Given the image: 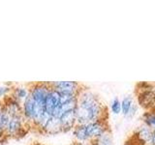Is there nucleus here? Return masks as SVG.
Masks as SVG:
<instances>
[{"label":"nucleus","mask_w":155,"mask_h":145,"mask_svg":"<svg viewBox=\"0 0 155 145\" xmlns=\"http://www.w3.org/2000/svg\"><path fill=\"white\" fill-rule=\"evenodd\" d=\"M10 118L11 117H10L9 113L7 112V110L5 109V108L3 105H0V127L4 130V132H5V130H6L7 126H8Z\"/></svg>","instance_id":"2eb2a0df"},{"label":"nucleus","mask_w":155,"mask_h":145,"mask_svg":"<svg viewBox=\"0 0 155 145\" xmlns=\"http://www.w3.org/2000/svg\"><path fill=\"white\" fill-rule=\"evenodd\" d=\"M29 95L32 97L34 102L44 108L46 97L48 96V92L51 91V86L50 81H39V82H30L27 84Z\"/></svg>","instance_id":"20e7f679"},{"label":"nucleus","mask_w":155,"mask_h":145,"mask_svg":"<svg viewBox=\"0 0 155 145\" xmlns=\"http://www.w3.org/2000/svg\"><path fill=\"white\" fill-rule=\"evenodd\" d=\"M14 83H6V84H0V100L9 96L12 92Z\"/></svg>","instance_id":"dca6fc26"},{"label":"nucleus","mask_w":155,"mask_h":145,"mask_svg":"<svg viewBox=\"0 0 155 145\" xmlns=\"http://www.w3.org/2000/svg\"><path fill=\"white\" fill-rule=\"evenodd\" d=\"M148 145H155V133L153 132V134H152V137L150 139V142Z\"/></svg>","instance_id":"6ab92c4d"},{"label":"nucleus","mask_w":155,"mask_h":145,"mask_svg":"<svg viewBox=\"0 0 155 145\" xmlns=\"http://www.w3.org/2000/svg\"><path fill=\"white\" fill-rule=\"evenodd\" d=\"M142 121L150 129H155V108L145 110L142 115Z\"/></svg>","instance_id":"ddd939ff"},{"label":"nucleus","mask_w":155,"mask_h":145,"mask_svg":"<svg viewBox=\"0 0 155 145\" xmlns=\"http://www.w3.org/2000/svg\"><path fill=\"white\" fill-rule=\"evenodd\" d=\"M29 94V90H28V86L27 84L22 85V84H15L13 85L12 92L10 96L12 97L14 100H16L18 103L22 105V103L27 98V96Z\"/></svg>","instance_id":"1a4fd4ad"},{"label":"nucleus","mask_w":155,"mask_h":145,"mask_svg":"<svg viewBox=\"0 0 155 145\" xmlns=\"http://www.w3.org/2000/svg\"><path fill=\"white\" fill-rule=\"evenodd\" d=\"M153 130V132H154V133H155V129H153V130Z\"/></svg>","instance_id":"4be33fe9"},{"label":"nucleus","mask_w":155,"mask_h":145,"mask_svg":"<svg viewBox=\"0 0 155 145\" xmlns=\"http://www.w3.org/2000/svg\"><path fill=\"white\" fill-rule=\"evenodd\" d=\"M120 103H121V113H122L124 117H126L131 108V106L134 104V99L132 96H125L124 98L120 101Z\"/></svg>","instance_id":"4468645a"},{"label":"nucleus","mask_w":155,"mask_h":145,"mask_svg":"<svg viewBox=\"0 0 155 145\" xmlns=\"http://www.w3.org/2000/svg\"><path fill=\"white\" fill-rule=\"evenodd\" d=\"M30 133V127L24 120L23 115H17L10 118L8 126L4 133V137L2 140V144L8 142L11 139H19L24 137Z\"/></svg>","instance_id":"f03ea898"},{"label":"nucleus","mask_w":155,"mask_h":145,"mask_svg":"<svg viewBox=\"0 0 155 145\" xmlns=\"http://www.w3.org/2000/svg\"><path fill=\"white\" fill-rule=\"evenodd\" d=\"M140 89L137 90L138 105L145 110L155 108V88L148 83H139Z\"/></svg>","instance_id":"7ed1b4c3"},{"label":"nucleus","mask_w":155,"mask_h":145,"mask_svg":"<svg viewBox=\"0 0 155 145\" xmlns=\"http://www.w3.org/2000/svg\"><path fill=\"white\" fill-rule=\"evenodd\" d=\"M58 120H59L62 133L71 132L77 125L75 109L68 110V111H65V112H63L59 117H58Z\"/></svg>","instance_id":"0eeeda50"},{"label":"nucleus","mask_w":155,"mask_h":145,"mask_svg":"<svg viewBox=\"0 0 155 145\" xmlns=\"http://www.w3.org/2000/svg\"><path fill=\"white\" fill-rule=\"evenodd\" d=\"M72 133L75 137V141L82 142V143L89 142V138L86 134L84 124H77L74 127V129L72 130Z\"/></svg>","instance_id":"9d476101"},{"label":"nucleus","mask_w":155,"mask_h":145,"mask_svg":"<svg viewBox=\"0 0 155 145\" xmlns=\"http://www.w3.org/2000/svg\"><path fill=\"white\" fill-rule=\"evenodd\" d=\"M52 89L58 93H78L84 90L86 86L78 81H50Z\"/></svg>","instance_id":"423d86ee"},{"label":"nucleus","mask_w":155,"mask_h":145,"mask_svg":"<svg viewBox=\"0 0 155 145\" xmlns=\"http://www.w3.org/2000/svg\"><path fill=\"white\" fill-rule=\"evenodd\" d=\"M30 145H44V144H42V143H39V142H33V143H31Z\"/></svg>","instance_id":"412c9836"},{"label":"nucleus","mask_w":155,"mask_h":145,"mask_svg":"<svg viewBox=\"0 0 155 145\" xmlns=\"http://www.w3.org/2000/svg\"><path fill=\"white\" fill-rule=\"evenodd\" d=\"M77 124H87L101 119H109V111L98 94L85 87L78 96L75 108Z\"/></svg>","instance_id":"f257e3e1"},{"label":"nucleus","mask_w":155,"mask_h":145,"mask_svg":"<svg viewBox=\"0 0 155 145\" xmlns=\"http://www.w3.org/2000/svg\"><path fill=\"white\" fill-rule=\"evenodd\" d=\"M88 143L90 145H114V138H113V134H111V130L104 133L98 137L91 139Z\"/></svg>","instance_id":"f8f14e48"},{"label":"nucleus","mask_w":155,"mask_h":145,"mask_svg":"<svg viewBox=\"0 0 155 145\" xmlns=\"http://www.w3.org/2000/svg\"><path fill=\"white\" fill-rule=\"evenodd\" d=\"M138 109H139V105L134 102V104L132 105V106H131V108H130V110H129V112H128L127 116H126V118H133L134 116H135L136 114H137Z\"/></svg>","instance_id":"a211bd4d"},{"label":"nucleus","mask_w":155,"mask_h":145,"mask_svg":"<svg viewBox=\"0 0 155 145\" xmlns=\"http://www.w3.org/2000/svg\"><path fill=\"white\" fill-rule=\"evenodd\" d=\"M84 125H85L86 134L89 138V141L91 139L98 137L101 134H103L104 133L110 130L109 119L97 120V121H94V122H90Z\"/></svg>","instance_id":"39448f33"},{"label":"nucleus","mask_w":155,"mask_h":145,"mask_svg":"<svg viewBox=\"0 0 155 145\" xmlns=\"http://www.w3.org/2000/svg\"><path fill=\"white\" fill-rule=\"evenodd\" d=\"M61 133L62 130L59 124V120H58V118L51 116L45 127V130H44V134H58Z\"/></svg>","instance_id":"9b49d317"},{"label":"nucleus","mask_w":155,"mask_h":145,"mask_svg":"<svg viewBox=\"0 0 155 145\" xmlns=\"http://www.w3.org/2000/svg\"><path fill=\"white\" fill-rule=\"evenodd\" d=\"M71 145H90L89 143H82V142H78V141H74L72 142Z\"/></svg>","instance_id":"aec40b11"},{"label":"nucleus","mask_w":155,"mask_h":145,"mask_svg":"<svg viewBox=\"0 0 155 145\" xmlns=\"http://www.w3.org/2000/svg\"><path fill=\"white\" fill-rule=\"evenodd\" d=\"M110 110H111V112L115 115L121 113V103H120V100L117 98V97H115V98L111 101Z\"/></svg>","instance_id":"f3484780"},{"label":"nucleus","mask_w":155,"mask_h":145,"mask_svg":"<svg viewBox=\"0 0 155 145\" xmlns=\"http://www.w3.org/2000/svg\"><path fill=\"white\" fill-rule=\"evenodd\" d=\"M58 101H59V93L51 88V91L48 92V96L46 97L45 103H44V110L50 116L52 115L53 111L56 108Z\"/></svg>","instance_id":"6e6552de"}]
</instances>
